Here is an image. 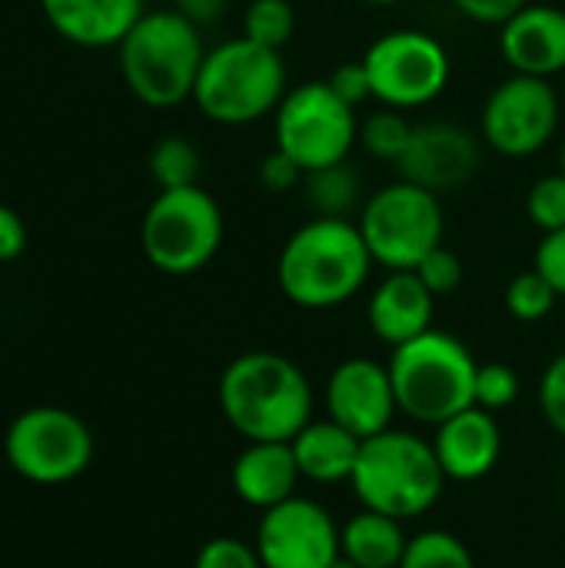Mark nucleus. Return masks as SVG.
Instances as JSON below:
<instances>
[{
  "mask_svg": "<svg viewBox=\"0 0 565 568\" xmlns=\"http://www.w3.org/2000/svg\"><path fill=\"white\" fill-rule=\"evenodd\" d=\"M226 423L246 443H293L313 419V386L306 373L270 349L236 356L216 386Z\"/></svg>",
  "mask_w": 565,
  "mask_h": 568,
  "instance_id": "nucleus-1",
  "label": "nucleus"
},
{
  "mask_svg": "<svg viewBox=\"0 0 565 568\" xmlns=\"http://www.w3.org/2000/svg\"><path fill=\"white\" fill-rule=\"evenodd\" d=\"M373 270L370 246L353 220L313 216L280 250V293L300 310H333L353 300Z\"/></svg>",
  "mask_w": 565,
  "mask_h": 568,
  "instance_id": "nucleus-2",
  "label": "nucleus"
},
{
  "mask_svg": "<svg viewBox=\"0 0 565 568\" xmlns=\"http://www.w3.org/2000/svg\"><path fill=\"white\" fill-rule=\"evenodd\" d=\"M120 73L127 90L153 110L193 100L206 57L200 27L176 10H150L120 40Z\"/></svg>",
  "mask_w": 565,
  "mask_h": 568,
  "instance_id": "nucleus-3",
  "label": "nucleus"
},
{
  "mask_svg": "<svg viewBox=\"0 0 565 568\" xmlns=\"http://www.w3.org/2000/svg\"><path fill=\"white\" fill-rule=\"evenodd\" d=\"M350 486L363 509L406 523L420 519L440 503L446 473L430 439L386 429L373 439H363Z\"/></svg>",
  "mask_w": 565,
  "mask_h": 568,
  "instance_id": "nucleus-4",
  "label": "nucleus"
},
{
  "mask_svg": "<svg viewBox=\"0 0 565 568\" xmlns=\"http://www.w3.org/2000/svg\"><path fill=\"white\" fill-rule=\"evenodd\" d=\"M476 369L480 363L466 343L443 329H430L396 346L390 379L400 413L426 426L453 419L456 413L476 406Z\"/></svg>",
  "mask_w": 565,
  "mask_h": 568,
  "instance_id": "nucleus-5",
  "label": "nucleus"
},
{
  "mask_svg": "<svg viewBox=\"0 0 565 568\" xmlns=\"http://www.w3.org/2000/svg\"><path fill=\"white\" fill-rule=\"evenodd\" d=\"M286 97V63L280 50H266L246 37L206 50L193 103L203 116L223 126L256 123Z\"/></svg>",
  "mask_w": 565,
  "mask_h": 568,
  "instance_id": "nucleus-6",
  "label": "nucleus"
},
{
  "mask_svg": "<svg viewBox=\"0 0 565 568\" xmlns=\"http://www.w3.org/2000/svg\"><path fill=\"white\" fill-rule=\"evenodd\" d=\"M140 246L167 276L200 273L223 246V210L203 186L160 190L143 213Z\"/></svg>",
  "mask_w": 565,
  "mask_h": 568,
  "instance_id": "nucleus-7",
  "label": "nucleus"
},
{
  "mask_svg": "<svg viewBox=\"0 0 565 568\" xmlns=\"http://www.w3.org/2000/svg\"><path fill=\"white\" fill-rule=\"evenodd\" d=\"M356 226L370 246L373 263L393 273L416 270L426 253L443 246L446 220L436 193L400 180L376 190L363 203Z\"/></svg>",
  "mask_w": 565,
  "mask_h": 568,
  "instance_id": "nucleus-8",
  "label": "nucleus"
},
{
  "mask_svg": "<svg viewBox=\"0 0 565 568\" xmlns=\"http://www.w3.org/2000/svg\"><path fill=\"white\" fill-rule=\"evenodd\" d=\"M273 126L276 150L296 160L303 173L350 160V150L360 143L356 110L346 106L326 87V80H310L296 90H286Z\"/></svg>",
  "mask_w": 565,
  "mask_h": 568,
  "instance_id": "nucleus-9",
  "label": "nucleus"
},
{
  "mask_svg": "<svg viewBox=\"0 0 565 568\" xmlns=\"http://www.w3.org/2000/svg\"><path fill=\"white\" fill-rule=\"evenodd\" d=\"M3 453L17 476L40 486H60L87 473L93 459V436L77 413L37 406L10 423Z\"/></svg>",
  "mask_w": 565,
  "mask_h": 568,
  "instance_id": "nucleus-10",
  "label": "nucleus"
},
{
  "mask_svg": "<svg viewBox=\"0 0 565 568\" xmlns=\"http://www.w3.org/2000/svg\"><path fill=\"white\" fill-rule=\"evenodd\" d=\"M373 97L393 110L436 100L453 73L446 47L423 30H393L363 53Z\"/></svg>",
  "mask_w": 565,
  "mask_h": 568,
  "instance_id": "nucleus-11",
  "label": "nucleus"
},
{
  "mask_svg": "<svg viewBox=\"0 0 565 568\" xmlns=\"http://www.w3.org/2000/svg\"><path fill=\"white\" fill-rule=\"evenodd\" d=\"M559 130V97L556 87L543 77L513 73L503 80L480 120V133L486 146H493L500 156L523 160L539 153Z\"/></svg>",
  "mask_w": 565,
  "mask_h": 568,
  "instance_id": "nucleus-12",
  "label": "nucleus"
},
{
  "mask_svg": "<svg viewBox=\"0 0 565 568\" xmlns=\"http://www.w3.org/2000/svg\"><path fill=\"white\" fill-rule=\"evenodd\" d=\"M253 546L263 568H330L340 556V526L320 503L293 496L263 513Z\"/></svg>",
  "mask_w": 565,
  "mask_h": 568,
  "instance_id": "nucleus-13",
  "label": "nucleus"
},
{
  "mask_svg": "<svg viewBox=\"0 0 565 568\" xmlns=\"http://www.w3.org/2000/svg\"><path fill=\"white\" fill-rule=\"evenodd\" d=\"M483 163L480 136L450 120H430L413 130L406 153L400 156L396 170L406 183L423 186L430 193H453L463 190Z\"/></svg>",
  "mask_w": 565,
  "mask_h": 568,
  "instance_id": "nucleus-14",
  "label": "nucleus"
},
{
  "mask_svg": "<svg viewBox=\"0 0 565 568\" xmlns=\"http://www.w3.org/2000/svg\"><path fill=\"white\" fill-rule=\"evenodd\" d=\"M326 413L356 439H373L386 433L393 416L400 413L390 366H380L366 356L343 359L326 383Z\"/></svg>",
  "mask_w": 565,
  "mask_h": 568,
  "instance_id": "nucleus-15",
  "label": "nucleus"
},
{
  "mask_svg": "<svg viewBox=\"0 0 565 568\" xmlns=\"http://www.w3.org/2000/svg\"><path fill=\"white\" fill-rule=\"evenodd\" d=\"M500 53L513 73L556 77L565 70V10L553 3H529L500 27Z\"/></svg>",
  "mask_w": 565,
  "mask_h": 568,
  "instance_id": "nucleus-16",
  "label": "nucleus"
},
{
  "mask_svg": "<svg viewBox=\"0 0 565 568\" xmlns=\"http://www.w3.org/2000/svg\"><path fill=\"white\" fill-rule=\"evenodd\" d=\"M436 459L453 483H476L490 476L503 456V433L490 409L470 406L436 426Z\"/></svg>",
  "mask_w": 565,
  "mask_h": 568,
  "instance_id": "nucleus-17",
  "label": "nucleus"
},
{
  "mask_svg": "<svg viewBox=\"0 0 565 568\" xmlns=\"http://www.w3.org/2000/svg\"><path fill=\"white\" fill-rule=\"evenodd\" d=\"M433 310L436 296L423 286V280L413 270H393L373 290L366 320L370 329L396 349L433 329Z\"/></svg>",
  "mask_w": 565,
  "mask_h": 568,
  "instance_id": "nucleus-18",
  "label": "nucleus"
},
{
  "mask_svg": "<svg viewBox=\"0 0 565 568\" xmlns=\"http://www.w3.org/2000/svg\"><path fill=\"white\" fill-rule=\"evenodd\" d=\"M47 23L77 47H120L147 13L143 0H40Z\"/></svg>",
  "mask_w": 565,
  "mask_h": 568,
  "instance_id": "nucleus-19",
  "label": "nucleus"
},
{
  "mask_svg": "<svg viewBox=\"0 0 565 568\" xmlns=\"http://www.w3.org/2000/svg\"><path fill=\"white\" fill-rule=\"evenodd\" d=\"M233 493L253 509H273L296 496L300 466L290 443H246L233 463Z\"/></svg>",
  "mask_w": 565,
  "mask_h": 568,
  "instance_id": "nucleus-20",
  "label": "nucleus"
},
{
  "mask_svg": "<svg viewBox=\"0 0 565 568\" xmlns=\"http://www.w3.org/2000/svg\"><path fill=\"white\" fill-rule=\"evenodd\" d=\"M290 446H293L303 479L333 486V483H350L363 439H356L350 429H343L333 419H323V423L310 419Z\"/></svg>",
  "mask_w": 565,
  "mask_h": 568,
  "instance_id": "nucleus-21",
  "label": "nucleus"
},
{
  "mask_svg": "<svg viewBox=\"0 0 565 568\" xmlns=\"http://www.w3.org/2000/svg\"><path fill=\"white\" fill-rule=\"evenodd\" d=\"M410 539L400 519L363 509L340 529V556L356 568H400Z\"/></svg>",
  "mask_w": 565,
  "mask_h": 568,
  "instance_id": "nucleus-22",
  "label": "nucleus"
},
{
  "mask_svg": "<svg viewBox=\"0 0 565 568\" xmlns=\"http://www.w3.org/2000/svg\"><path fill=\"white\" fill-rule=\"evenodd\" d=\"M303 196L306 206L316 216H330V220H350V213L360 206L363 186H360V173L343 160L323 170H310L303 176Z\"/></svg>",
  "mask_w": 565,
  "mask_h": 568,
  "instance_id": "nucleus-23",
  "label": "nucleus"
},
{
  "mask_svg": "<svg viewBox=\"0 0 565 568\" xmlns=\"http://www.w3.org/2000/svg\"><path fill=\"white\" fill-rule=\"evenodd\" d=\"M200 150L186 136H163L150 150V176L160 190H183L200 186Z\"/></svg>",
  "mask_w": 565,
  "mask_h": 568,
  "instance_id": "nucleus-24",
  "label": "nucleus"
},
{
  "mask_svg": "<svg viewBox=\"0 0 565 568\" xmlns=\"http://www.w3.org/2000/svg\"><path fill=\"white\" fill-rule=\"evenodd\" d=\"M296 33V10L290 0H250L243 13V37L266 47L283 50Z\"/></svg>",
  "mask_w": 565,
  "mask_h": 568,
  "instance_id": "nucleus-25",
  "label": "nucleus"
},
{
  "mask_svg": "<svg viewBox=\"0 0 565 568\" xmlns=\"http://www.w3.org/2000/svg\"><path fill=\"white\" fill-rule=\"evenodd\" d=\"M413 123L403 116V110H376L360 123V143L370 156L386 160V163H400V156L406 153L410 140H413Z\"/></svg>",
  "mask_w": 565,
  "mask_h": 568,
  "instance_id": "nucleus-26",
  "label": "nucleus"
},
{
  "mask_svg": "<svg viewBox=\"0 0 565 568\" xmlns=\"http://www.w3.org/2000/svg\"><path fill=\"white\" fill-rule=\"evenodd\" d=\"M400 568H476V562L460 536L430 529L410 539Z\"/></svg>",
  "mask_w": 565,
  "mask_h": 568,
  "instance_id": "nucleus-27",
  "label": "nucleus"
},
{
  "mask_svg": "<svg viewBox=\"0 0 565 568\" xmlns=\"http://www.w3.org/2000/svg\"><path fill=\"white\" fill-rule=\"evenodd\" d=\"M556 303H559L556 286L536 266L516 273L506 286V310L519 323H543L556 310Z\"/></svg>",
  "mask_w": 565,
  "mask_h": 568,
  "instance_id": "nucleus-28",
  "label": "nucleus"
},
{
  "mask_svg": "<svg viewBox=\"0 0 565 568\" xmlns=\"http://www.w3.org/2000/svg\"><path fill=\"white\" fill-rule=\"evenodd\" d=\"M526 216L533 226H539L543 233H556L565 230V173H549L539 176L526 196Z\"/></svg>",
  "mask_w": 565,
  "mask_h": 568,
  "instance_id": "nucleus-29",
  "label": "nucleus"
},
{
  "mask_svg": "<svg viewBox=\"0 0 565 568\" xmlns=\"http://www.w3.org/2000/svg\"><path fill=\"white\" fill-rule=\"evenodd\" d=\"M519 399V376L506 363H480L476 369V406L500 413Z\"/></svg>",
  "mask_w": 565,
  "mask_h": 568,
  "instance_id": "nucleus-30",
  "label": "nucleus"
},
{
  "mask_svg": "<svg viewBox=\"0 0 565 568\" xmlns=\"http://www.w3.org/2000/svg\"><path fill=\"white\" fill-rule=\"evenodd\" d=\"M413 273L423 280V286L436 300L440 296H450V293H456L463 286V260H460V253H453L446 246H436L433 253H426Z\"/></svg>",
  "mask_w": 565,
  "mask_h": 568,
  "instance_id": "nucleus-31",
  "label": "nucleus"
},
{
  "mask_svg": "<svg viewBox=\"0 0 565 568\" xmlns=\"http://www.w3.org/2000/svg\"><path fill=\"white\" fill-rule=\"evenodd\" d=\"M193 568H263V562L256 546H246L233 536H216L196 552Z\"/></svg>",
  "mask_w": 565,
  "mask_h": 568,
  "instance_id": "nucleus-32",
  "label": "nucleus"
},
{
  "mask_svg": "<svg viewBox=\"0 0 565 568\" xmlns=\"http://www.w3.org/2000/svg\"><path fill=\"white\" fill-rule=\"evenodd\" d=\"M539 406H543L546 423L565 439V353H559V356L546 366V373H543V383H539Z\"/></svg>",
  "mask_w": 565,
  "mask_h": 568,
  "instance_id": "nucleus-33",
  "label": "nucleus"
},
{
  "mask_svg": "<svg viewBox=\"0 0 565 568\" xmlns=\"http://www.w3.org/2000/svg\"><path fill=\"white\" fill-rule=\"evenodd\" d=\"M326 87L346 103V106H360V103H366L370 97H373V83H370V70H366V63L363 60H346V63H340L330 77H326Z\"/></svg>",
  "mask_w": 565,
  "mask_h": 568,
  "instance_id": "nucleus-34",
  "label": "nucleus"
},
{
  "mask_svg": "<svg viewBox=\"0 0 565 568\" xmlns=\"http://www.w3.org/2000/svg\"><path fill=\"white\" fill-rule=\"evenodd\" d=\"M256 176H260V186H263L266 193H290L296 183H303L306 173L296 166V160H290L283 150L273 146V150L260 160Z\"/></svg>",
  "mask_w": 565,
  "mask_h": 568,
  "instance_id": "nucleus-35",
  "label": "nucleus"
},
{
  "mask_svg": "<svg viewBox=\"0 0 565 568\" xmlns=\"http://www.w3.org/2000/svg\"><path fill=\"white\" fill-rule=\"evenodd\" d=\"M533 266L556 286V293L565 300V230L543 233Z\"/></svg>",
  "mask_w": 565,
  "mask_h": 568,
  "instance_id": "nucleus-36",
  "label": "nucleus"
},
{
  "mask_svg": "<svg viewBox=\"0 0 565 568\" xmlns=\"http://www.w3.org/2000/svg\"><path fill=\"white\" fill-rule=\"evenodd\" d=\"M533 0H453V7L476 20V23H490V27H503L506 20H513L523 7H529Z\"/></svg>",
  "mask_w": 565,
  "mask_h": 568,
  "instance_id": "nucleus-37",
  "label": "nucleus"
},
{
  "mask_svg": "<svg viewBox=\"0 0 565 568\" xmlns=\"http://www.w3.org/2000/svg\"><path fill=\"white\" fill-rule=\"evenodd\" d=\"M23 250H27V226L10 206L0 203V263L17 260Z\"/></svg>",
  "mask_w": 565,
  "mask_h": 568,
  "instance_id": "nucleus-38",
  "label": "nucleus"
},
{
  "mask_svg": "<svg viewBox=\"0 0 565 568\" xmlns=\"http://www.w3.org/2000/svg\"><path fill=\"white\" fill-rule=\"evenodd\" d=\"M226 7H230V0H173V10L183 13L196 27L216 23L226 13Z\"/></svg>",
  "mask_w": 565,
  "mask_h": 568,
  "instance_id": "nucleus-39",
  "label": "nucleus"
},
{
  "mask_svg": "<svg viewBox=\"0 0 565 568\" xmlns=\"http://www.w3.org/2000/svg\"><path fill=\"white\" fill-rule=\"evenodd\" d=\"M330 568H356V566H353V562H350L346 556H336V559H333V566H330Z\"/></svg>",
  "mask_w": 565,
  "mask_h": 568,
  "instance_id": "nucleus-40",
  "label": "nucleus"
},
{
  "mask_svg": "<svg viewBox=\"0 0 565 568\" xmlns=\"http://www.w3.org/2000/svg\"><path fill=\"white\" fill-rule=\"evenodd\" d=\"M360 3H370V7H393V3H400V0H360Z\"/></svg>",
  "mask_w": 565,
  "mask_h": 568,
  "instance_id": "nucleus-41",
  "label": "nucleus"
},
{
  "mask_svg": "<svg viewBox=\"0 0 565 568\" xmlns=\"http://www.w3.org/2000/svg\"><path fill=\"white\" fill-rule=\"evenodd\" d=\"M559 170H563V173H565V143H563V163H559Z\"/></svg>",
  "mask_w": 565,
  "mask_h": 568,
  "instance_id": "nucleus-42",
  "label": "nucleus"
}]
</instances>
